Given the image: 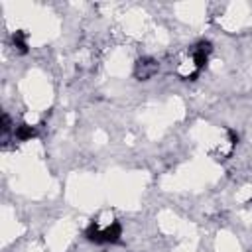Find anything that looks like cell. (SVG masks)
<instances>
[{
	"mask_svg": "<svg viewBox=\"0 0 252 252\" xmlns=\"http://www.w3.org/2000/svg\"><path fill=\"white\" fill-rule=\"evenodd\" d=\"M12 43L20 53H26L28 51V35H26V32H22V30L14 32L12 33Z\"/></svg>",
	"mask_w": 252,
	"mask_h": 252,
	"instance_id": "277c9868",
	"label": "cell"
},
{
	"mask_svg": "<svg viewBox=\"0 0 252 252\" xmlns=\"http://www.w3.org/2000/svg\"><path fill=\"white\" fill-rule=\"evenodd\" d=\"M159 71V63L154 57H140L134 63V77L138 81H148Z\"/></svg>",
	"mask_w": 252,
	"mask_h": 252,
	"instance_id": "6da1fadb",
	"label": "cell"
},
{
	"mask_svg": "<svg viewBox=\"0 0 252 252\" xmlns=\"http://www.w3.org/2000/svg\"><path fill=\"white\" fill-rule=\"evenodd\" d=\"M33 136H37V126H32V124H18V126H14V138L18 142H28Z\"/></svg>",
	"mask_w": 252,
	"mask_h": 252,
	"instance_id": "3957f363",
	"label": "cell"
},
{
	"mask_svg": "<svg viewBox=\"0 0 252 252\" xmlns=\"http://www.w3.org/2000/svg\"><path fill=\"white\" fill-rule=\"evenodd\" d=\"M102 240H104V244H118L122 240V226L118 220H114L106 228H102Z\"/></svg>",
	"mask_w": 252,
	"mask_h": 252,
	"instance_id": "7a4b0ae2",
	"label": "cell"
},
{
	"mask_svg": "<svg viewBox=\"0 0 252 252\" xmlns=\"http://www.w3.org/2000/svg\"><path fill=\"white\" fill-rule=\"evenodd\" d=\"M10 132L14 134V130H12V120H10V116L4 112V114H2V134L8 136Z\"/></svg>",
	"mask_w": 252,
	"mask_h": 252,
	"instance_id": "5b68a950",
	"label": "cell"
}]
</instances>
